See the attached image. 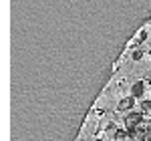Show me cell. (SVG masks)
I'll list each match as a JSON object with an SVG mask.
<instances>
[{
	"label": "cell",
	"instance_id": "7a4b0ae2",
	"mask_svg": "<svg viewBox=\"0 0 151 141\" xmlns=\"http://www.w3.org/2000/svg\"><path fill=\"white\" fill-rule=\"evenodd\" d=\"M141 93H143V85L139 83V85H135V89H133V95H135V97H139Z\"/></svg>",
	"mask_w": 151,
	"mask_h": 141
},
{
	"label": "cell",
	"instance_id": "6da1fadb",
	"mask_svg": "<svg viewBox=\"0 0 151 141\" xmlns=\"http://www.w3.org/2000/svg\"><path fill=\"white\" fill-rule=\"evenodd\" d=\"M131 107H133V99H123V101L119 103V109H121V111H127Z\"/></svg>",
	"mask_w": 151,
	"mask_h": 141
}]
</instances>
